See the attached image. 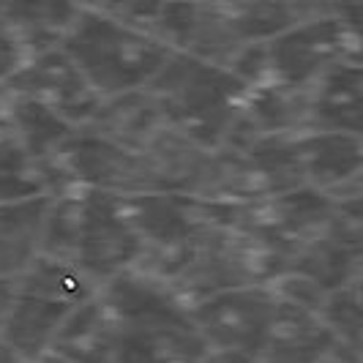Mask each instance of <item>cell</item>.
<instances>
[{"label":"cell","instance_id":"cell-2","mask_svg":"<svg viewBox=\"0 0 363 363\" xmlns=\"http://www.w3.org/2000/svg\"><path fill=\"white\" fill-rule=\"evenodd\" d=\"M145 91L159 101L167 123L205 150L221 147L224 131L249 91L224 69L208 66L183 52L167 57Z\"/></svg>","mask_w":363,"mask_h":363},{"label":"cell","instance_id":"cell-8","mask_svg":"<svg viewBox=\"0 0 363 363\" xmlns=\"http://www.w3.org/2000/svg\"><path fill=\"white\" fill-rule=\"evenodd\" d=\"M96 295L109 317L123 328L164 325V323L189 320L186 306L172 295V290L162 279L137 265L112 276L99 287Z\"/></svg>","mask_w":363,"mask_h":363},{"label":"cell","instance_id":"cell-5","mask_svg":"<svg viewBox=\"0 0 363 363\" xmlns=\"http://www.w3.org/2000/svg\"><path fill=\"white\" fill-rule=\"evenodd\" d=\"M55 159L63 164L74 186L82 191H101L112 197L162 194L143 153L123 150L88 128H74Z\"/></svg>","mask_w":363,"mask_h":363},{"label":"cell","instance_id":"cell-22","mask_svg":"<svg viewBox=\"0 0 363 363\" xmlns=\"http://www.w3.org/2000/svg\"><path fill=\"white\" fill-rule=\"evenodd\" d=\"M82 208H85V191L50 197L38 255L60 262H77L79 238H82Z\"/></svg>","mask_w":363,"mask_h":363},{"label":"cell","instance_id":"cell-17","mask_svg":"<svg viewBox=\"0 0 363 363\" xmlns=\"http://www.w3.org/2000/svg\"><path fill=\"white\" fill-rule=\"evenodd\" d=\"M47 208L44 194L0 205V279H17L38 257Z\"/></svg>","mask_w":363,"mask_h":363},{"label":"cell","instance_id":"cell-26","mask_svg":"<svg viewBox=\"0 0 363 363\" xmlns=\"http://www.w3.org/2000/svg\"><path fill=\"white\" fill-rule=\"evenodd\" d=\"M19 292H17V279H0V325L3 320L9 317L11 306L17 303Z\"/></svg>","mask_w":363,"mask_h":363},{"label":"cell","instance_id":"cell-25","mask_svg":"<svg viewBox=\"0 0 363 363\" xmlns=\"http://www.w3.org/2000/svg\"><path fill=\"white\" fill-rule=\"evenodd\" d=\"M28 60L30 57L25 52L14 25L3 14V3H0V85H6Z\"/></svg>","mask_w":363,"mask_h":363},{"label":"cell","instance_id":"cell-6","mask_svg":"<svg viewBox=\"0 0 363 363\" xmlns=\"http://www.w3.org/2000/svg\"><path fill=\"white\" fill-rule=\"evenodd\" d=\"M143 252L145 243L128 224L121 197L85 191L82 238L77 252V265L82 273L101 287L112 276L128 271L143 257Z\"/></svg>","mask_w":363,"mask_h":363},{"label":"cell","instance_id":"cell-9","mask_svg":"<svg viewBox=\"0 0 363 363\" xmlns=\"http://www.w3.org/2000/svg\"><path fill=\"white\" fill-rule=\"evenodd\" d=\"M164 126H167V118H164L159 101L150 96V91L143 88V91L104 99L85 128L109 140V143H115L123 150L143 153L147 143Z\"/></svg>","mask_w":363,"mask_h":363},{"label":"cell","instance_id":"cell-28","mask_svg":"<svg viewBox=\"0 0 363 363\" xmlns=\"http://www.w3.org/2000/svg\"><path fill=\"white\" fill-rule=\"evenodd\" d=\"M0 363H22L17 355H14V350L3 342V336H0Z\"/></svg>","mask_w":363,"mask_h":363},{"label":"cell","instance_id":"cell-19","mask_svg":"<svg viewBox=\"0 0 363 363\" xmlns=\"http://www.w3.org/2000/svg\"><path fill=\"white\" fill-rule=\"evenodd\" d=\"M17 292L19 298H33L77 309L99 292V284L88 279L77 262H60L38 255L17 276Z\"/></svg>","mask_w":363,"mask_h":363},{"label":"cell","instance_id":"cell-4","mask_svg":"<svg viewBox=\"0 0 363 363\" xmlns=\"http://www.w3.org/2000/svg\"><path fill=\"white\" fill-rule=\"evenodd\" d=\"M279 298L271 284L216 292L189 306V323L213 352H238L255 361L268 345Z\"/></svg>","mask_w":363,"mask_h":363},{"label":"cell","instance_id":"cell-20","mask_svg":"<svg viewBox=\"0 0 363 363\" xmlns=\"http://www.w3.org/2000/svg\"><path fill=\"white\" fill-rule=\"evenodd\" d=\"M246 109L265 137L298 140L311 134V107L309 91H298L287 85H262L249 91Z\"/></svg>","mask_w":363,"mask_h":363},{"label":"cell","instance_id":"cell-13","mask_svg":"<svg viewBox=\"0 0 363 363\" xmlns=\"http://www.w3.org/2000/svg\"><path fill=\"white\" fill-rule=\"evenodd\" d=\"M361 91L363 66L342 63L317 79L309 88L311 134L317 131H342L361 137Z\"/></svg>","mask_w":363,"mask_h":363},{"label":"cell","instance_id":"cell-27","mask_svg":"<svg viewBox=\"0 0 363 363\" xmlns=\"http://www.w3.org/2000/svg\"><path fill=\"white\" fill-rule=\"evenodd\" d=\"M200 363H255L252 358H246V355H238V352H208Z\"/></svg>","mask_w":363,"mask_h":363},{"label":"cell","instance_id":"cell-21","mask_svg":"<svg viewBox=\"0 0 363 363\" xmlns=\"http://www.w3.org/2000/svg\"><path fill=\"white\" fill-rule=\"evenodd\" d=\"M6 121L19 140L22 150L30 156V162L55 159L63 143L72 137L74 126H69L52 107L33 101V99H14L9 96Z\"/></svg>","mask_w":363,"mask_h":363},{"label":"cell","instance_id":"cell-18","mask_svg":"<svg viewBox=\"0 0 363 363\" xmlns=\"http://www.w3.org/2000/svg\"><path fill=\"white\" fill-rule=\"evenodd\" d=\"M79 3L60 0H30V3H3V14L14 25L28 57L63 50V41L74 28Z\"/></svg>","mask_w":363,"mask_h":363},{"label":"cell","instance_id":"cell-30","mask_svg":"<svg viewBox=\"0 0 363 363\" xmlns=\"http://www.w3.org/2000/svg\"><path fill=\"white\" fill-rule=\"evenodd\" d=\"M6 107H9V93H6V88L0 85V118L6 115Z\"/></svg>","mask_w":363,"mask_h":363},{"label":"cell","instance_id":"cell-15","mask_svg":"<svg viewBox=\"0 0 363 363\" xmlns=\"http://www.w3.org/2000/svg\"><path fill=\"white\" fill-rule=\"evenodd\" d=\"M121 205L134 233L143 238L145 249H153V252H169L181 246L194 224L191 202L189 197H178V194L121 197Z\"/></svg>","mask_w":363,"mask_h":363},{"label":"cell","instance_id":"cell-1","mask_svg":"<svg viewBox=\"0 0 363 363\" xmlns=\"http://www.w3.org/2000/svg\"><path fill=\"white\" fill-rule=\"evenodd\" d=\"M63 52L88 88L104 101L147 88L172 50L145 30L109 17L99 3H79Z\"/></svg>","mask_w":363,"mask_h":363},{"label":"cell","instance_id":"cell-23","mask_svg":"<svg viewBox=\"0 0 363 363\" xmlns=\"http://www.w3.org/2000/svg\"><path fill=\"white\" fill-rule=\"evenodd\" d=\"M44 189L38 181L36 164L22 150L19 140L9 126L6 115L0 118V205L41 197Z\"/></svg>","mask_w":363,"mask_h":363},{"label":"cell","instance_id":"cell-16","mask_svg":"<svg viewBox=\"0 0 363 363\" xmlns=\"http://www.w3.org/2000/svg\"><path fill=\"white\" fill-rule=\"evenodd\" d=\"M69 311H72L69 306L60 303L17 298V303L11 306L9 317L0 325V336L22 363H36L47 352H52L57 330L69 317Z\"/></svg>","mask_w":363,"mask_h":363},{"label":"cell","instance_id":"cell-24","mask_svg":"<svg viewBox=\"0 0 363 363\" xmlns=\"http://www.w3.org/2000/svg\"><path fill=\"white\" fill-rule=\"evenodd\" d=\"M317 317L336 345L361 355V281L325 292Z\"/></svg>","mask_w":363,"mask_h":363},{"label":"cell","instance_id":"cell-14","mask_svg":"<svg viewBox=\"0 0 363 363\" xmlns=\"http://www.w3.org/2000/svg\"><path fill=\"white\" fill-rule=\"evenodd\" d=\"M211 350L189 320L164 325L123 328L115 363H200Z\"/></svg>","mask_w":363,"mask_h":363},{"label":"cell","instance_id":"cell-12","mask_svg":"<svg viewBox=\"0 0 363 363\" xmlns=\"http://www.w3.org/2000/svg\"><path fill=\"white\" fill-rule=\"evenodd\" d=\"M333 336L314 311L279 301L268 345L255 363H323L333 352Z\"/></svg>","mask_w":363,"mask_h":363},{"label":"cell","instance_id":"cell-29","mask_svg":"<svg viewBox=\"0 0 363 363\" xmlns=\"http://www.w3.org/2000/svg\"><path fill=\"white\" fill-rule=\"evenodd\" d=\"M36 363H72V361H66V358H60V355H55V352H47V355L38 358Z\"/></svg>","mask_w":363,"mask_h":363},{"label":"cell","instance_id":"cell-10","mask_svg":"<svg viewBox=\"0 0 363 363\" xmlns=\"http://www.w3.org/2000/svg\"><path fill=\"white\" fill-rule=\"evenodd\" d=\"M306 186L328 194L345 183L361 178L363 145L358 134L317 131L295 140Z\"/></svg>","mask_w":363,"mask_h":363},{"label":"cell","instance_id":"cell-11","mask_svg":"<svg viewBox=\"0 0 363 363\" xmlns=\"http://www.w3.org/2000/svg\"><path fill=\"white\" fill-rule=\"evenodd\" d=\"M52 352L72 363H115L121 352V325L101 306L99 295L69 311L57 330Z\"/></svg>","mask_w":363,"mask_h":363},{"label":"cell","instance_id":"cell-7","mask_svg":"<svg viewBox=\"0 0 363 363\" xmlns=\"http://www.w3.org/2000/svg\"><path fill=\"white\" fill-rule=\"evenodd\" d=\"M3 88L14 99H33L52 107L74 128L88 126L101 104L63 50L28 60Z\"/></svg>","mask_w":363,"mask_h":363},{"label":"cell","instance_id":"cell-3","mask_svg":"<svg viewBox=\"0 0 363 363\" xmlns=\"http://www.w3.org/2000/svg\"><path fill=\"white\" fill-rule=\"evenodd\" d=\"M361 6L328 3L317 17L268 41L271 82L309 91L342 63H361Z\"/></svg>","mask_w":363,"mask_h":363}]
</instances>
